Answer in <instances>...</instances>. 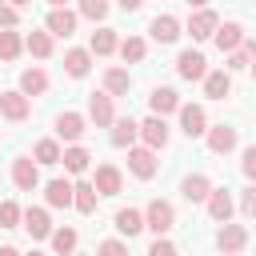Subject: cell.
Wrapping results in <instances>:
<instances>
[{
	"instance_id": "cell-1",
	"label": "cell",
	"mask_w": 256,
	"mask_h": 256,
	"mask_svg": "<svg viewBox=\"0 0 256 256\" xmlns=\"http://www.w3.org/2000/svg\"><path fill=\"white\" fill-rule=\"evenodd\" d=\"M144 228H152L156 236L172 232V228H176V208H172L168 200H148V208H144Z\"/></svg>"
},
{
	"instance_id": "cell-2",
	"label": "cell",
	"mask_w": 256,
	"mask_h": 256,
	"mask_svg": "<svg viewBox=\"0 0 256 256\" xmlns=\"http://www.w3.org/2000/svg\"><path fill=\"white\" fill-rule=\"evenodd\" d=\"M216 248L224 252V256H236V252H244L248 248V228L244 224H220V232H216Z\"/></svg>"
},
{
	"instance_id": "cell-3",
	"label": "cell",
	"mask_w": 256,
	"mask_h": 256,
	"mask_svg": "<svg viewBox=\"0 0 256 256\" xmlns=\"http://www.w3.org/2000/svg\"><path fill=\"white\" fill-rule=\"evenodd\" d=\"M176 112H180V132H184L188 140H196V136L208 132V112H204L200 104H180Z\"/></svg>"
},
{
	"instance_id": "cell-4",
	"label": "cell",
	"mask_w": 256,
	"mask_h": 256,
	"mask_svg": "<svg viewBox=\"0 0 256 256\" xmlns=\"http://www.w3.org/2000/svg\"><path fill=\"white\" fill-rule=\"evenodd\" d=\"M28 112H32V100L16 88V92H0V116L4 120H12V124H20V120H28Z\"/></svg>"
},
{
	"instance_id": "cell-5",
	"label": "cell",
	"mask_w": 256,
	"mask_h": 256,
	"mask_svg": "<svg viewBox=\"0 0 256 256\" xmlns=\"http://www.w3.org/2000/svg\"><path fill=\"white\" fill-rule=\"evenodd\" d=\"M128 172L136 180H152L156 176V152L144 144V148H128Z\"/></svg>"
},
{
	"instance_id": "cell-6",
	"label": "cell",
	"mask_w": 256,
	"mask_h": 256,
	"mask_svg": "<svg viewBox=\"0 0 256 256\" xmlns=\"http://www.w3.org/2000/svg\"><path fill=\"white\" fill-rule=\"evenodd\" d=\"M12 184H16L20 192H32V188L40 184V168H36L32 156H16V160H12Z\"/></svg>"
},
{
	"instance_id": "cell-7",
	"label": "cell",
	"mask_w": 256,
	"mask_h": 256,
	"mask_svg": "<svg viewBox=\"0 0 256 256\" xmlns=\"http://www.w3.org/2000/svg\"><path fill=\"white\" fill-rule=\"evenodd\" d=\"M20 228H28L32 240H48V236H52V216H48V208H24Z\"/></svg>"
},
{
	"instance_id": "cell-8",
	"label": "cell",
	"mask_w": 256,
	"mask_h": 256,
	"mask_svg": "<svg viewBox=\"0 0 256 256\" xmlns=\"http://www.w3.org/2000/svg\"><path fill=\"white\" fill-rule=\"evenodd\" d=\"M176 72H180V80H204L208 76V60H204V52H180L176 56Z\"/></svg>"
},
{
	"instance_id": "cell-9",
	"label": "cell",
	"mask_w": 256,
	"mask_h": 256,
	"mask_svg": "<svg viewBox=\"0 0 256 256\" xmlns=\"http://www.w3.org/2000/svg\"><path fill=\"white\" fill-rule=\"evenodd\" d=\"M88 120H92L96 128H108V124L116 120V108H112V96H108V92H92V96H88Z\"/></svg>"
},
{
	"instance_id": "cell-10",
	"label": "cell",
	"mask_w": 256,
	"mask_h": 256,
	"mask_svg": "<svg viewBox=\"0 0 256 256\" xmlns=\"http://www.w3.org/2000/svg\"><path fill=\"white\" fill-rule=\"evenodd\" d=\"M216 24H220V16H216L212 8H196L192 20H188V36H192V40H212Z\"/></svg>"
},
{
	"instance_id": "cell-11",
	"label": "cell",
	"mask_w": 256,
	"mask_h": 256,
	"mask_svg": "<svg viewBox=\"0 0 256 256\" xmlns=\"http://www.w3.org/2000/svg\"><path fill=\"white\" fill-rule=\"evenodd\" d=\"M84 128H88V120H84L80 112H60V116H56V136L68 140V144H76V140L84 136Z\"/></svg>"
},
{
	"instance_id": "cell-12",
	"label": "cell",
	"mask_w": 256,
	"mask_h": 256,
	"mask_svg": "<svg viewBox=\"0 0 256 256\" xmlns=\"http://www.w3.org/2000/svg\"><path fill=\"white\" fill-rule=\"evenodd\" d=\"M204 136H208V152H216V156H228V152L236 148V128H232V124H216V128H208Z\"/></svg>"
},
{
	"instance_id": "cell-13",
	"label": "cell",
	"mask_w": 256,
	"mask_h": 256,
	"mask_svg": "<svg viewBox=\"0 0 256 256\" xmlns=\"http://www.w3.org/2000/svg\"><path fill=\"white\" fill-rule=\"evenodd\" d=\"M204 204H208V216H212L216 224H228V220H232V208H236V204H232L228 188H212Z\"/></svg>"
},
{
	"instance_id": "cell-14",
	"label": "cell",
	"mask_w": 256,
	"mask_h": 256,
	"mask_svg": "<svg viewBox=\"0 0 256 256\" xmlns=\"http://www.w3.org/2000/svg\"><path fill=\"white\" fill-rule=\"evenodd\" d=\"M76 20H80V12H72V8H52V12H48V32L68 40V36L76 32Z\"/></svg>"
},
{
	"instance_id": "cell-15",
	"label": "cell",
	"mask_w": 256,
	"mask_h": 256,
	"mask_svg": "<svg viewBox=\"0 0 256 256\" xmlns=\"http://www.w3.org/2000/svg\"><path fill=\"white\" fill-rule=\"evenodd\" d=\"M140 140L156 152V148H164L168 144V124H164V116H148L144 124H140Z\"/></svg>"
},
{
	"instance_id": "cell-16",
	"label": "cell",
	"mask_w": 256,
	"mask_h": 256,
	"mask_svg": "<svg viewBox=\"0 0 256 256\" xmlns=\"http://www.w3.org/2000/svg\"><path fill=\"white\" fill-rule=\"evenodd\" d=\"M92 184H96V192H100V196H116V192L124 188V176H120V168H116V164H100Z\"/></svg>"
},
{
	"instance_id": "cell-17",
	"label": "cell",
	"mask_w": 256,
	"mask_h": 256,
	"mask_svg": "<svg viewBox=\"0 0 256 256\" xmlns=\"http://www.w3.org/2000/svg\"><path fill=\"white\" fill-rule=\"evenodd\" d=\"M180 192H184V200H188V204H204V200H208V192H212V180H208L204 172H192V176H184Z\"/></svg>"
},
{
	"instance_id": "cell-18",
	"label": "cell",
	"mask_w": 256,
	"mask_h": 256,
	"mask_svg": "<svg viewBox=\"0 0 256 256\" xmlns=\"http://www.w3.org/2000/svg\"><path fill=\"white\" fill-rule=\"evenodd\" d=\"M96 200H100V192H96V184H92V180L72 184V208H76V212L92 216V212H96Z\"/></svg>"
},
{
	"instance_id": "cell-19",
	"label": "cell",
	"mask_w": 256,
	"mask_h": 256,
	"mask_svg": "<svg viewBox=\"0 0 256 256\" xmlns=\"http://www.w3.org/2000/svg\"><path fill=\"white\" fill-rule=\"evenodd\" d=\"M148 32H152L156 44H176V40H180V20H176V16H156V20L148 24Z\"/></svg>"
},
{
	"instance_id": "cell-20",
	"label": "cell",
	"mask_w": 256,
	"mask_h": 256,
	"mask_svg": "<svg viewBox=\"0 0 256 256\" xmlns=\"http://www.w3.org/2000/svg\"><path fill=\"white\" fill-rule=\"evenodd\" d=\"M212 40H216V48H220V52H232V48H240V44H244V28H240L236 20H228V24H216Z\"/></svg>"
},
{
	"instance_id": "cell-21",
	"label": "cell",
	"mask_w": 256,
	"mask_h": 256,
	"mask_svg": "<svg viewBox=\"0 0 256 256\" xmlns=\"http://www.w3.org/2000/svg\"><path fill=\"white\" fill-rule=\"evenodd\" d=\"M136 136H140V124H136L132 116L112 120V136H108V140H112L116 148H132V144H136Z\"/></svg>"
},
{
	"instance_id": "cell-22",
	"label": "cell",
	"mask_w": 256,
	"mask_h": 256,
	"mask_svg": "<svg viewBox=\"0 0 256 256\" xmlns=\"http://www.w3.org/2000/svg\"><path fill=\"white\" fill-rule=\"evenodd\" d=\"M228 92H232V72H228V68L204 76V96H208V100H224Z\"/></svg>"
},
{
	"instance_id": "cell-23",
	"label": "cell",
	"mask_w": 256,
	"mask_h": 256,
	"mask_svg": "<svg viewBox=\"0 0 256 256\" xmlns=\"http://www.w3.org/2000/svg\"><path fill=\"white\" fill-rule=\"evenodd\" d=\"M112 224H116V232L120 236H136V232H144V212H136V208H120L116 216H112Z\"/></svg>"
},
{
	"instance_id": "cell-24",
	"label": "cell",
	"mask_w": 256,
	"mask_h": 256,
	"mask_svg": "<svg viewBox=\"0 0 256 256\" xmlns=\"http://www.w3.org/2000/svg\"><path fill=\"white\" fill-rule=\"evenodd\" d=\"M116 44H120L116 28H96V32H92V40H88V52H92V56H112V52H116Z\"/></svg>"
},
{
	"instance_id": "cell-25",
	"label": "cell",
	"mask_w": 256,
	"mask_h": 256,
	"mask_svg": "<svg viewBox=\"0 0 256 256\" xmlns=\"http://www.w3.org/2000/svg\"><path fill=\"white\" fill-rule=\"evenodd\" d=\"M88 68H92V52H88V48H68V52H64V72H68V76L80 80V76H88Z\"/></svg>"
},
{
	"instance_id": "cell-26",
	"label": "cell",
	"mask_w": 256,
	"mask_h": 256,
	"mask_svg": "<svg viewBox=\"0 0 256 256\" xmlns=\"http://www.w3.org/2000/svg\"><path fill=\"white\" fill-rule=\"evenodd\" d=\"M148 104H152V116H168L180 108V96H176V88H152Z\"/></svg>"
},
{
	"instance_id": "cell-27",
	"label": "cell",
	"mask_w": 256,
	"mask_h": 256,
	"mask_svg": "<svg viewBox=\"0 0 256 256\" xmlns=\"http://www.w3.org/2000/svg\"><path fill=\"white\" fill-rule=\"evenodd\" d=\"M20 92H24V96H44V92H48V72L24 68V72H20Z\"/></svg>"
},
{
	"instance_id": "cell-28",
	"label": "cell",
	"mask_w": 256,
	"mask_h": 256,
	"mask_svg": "<svg viewBox=\"0 0 256 256\" xmlns=\"http://www.w3.org/2000/svg\"><path fill=\"white\" fill-rule=\"evenodd\" d=\"M44 200H48V208H68L72 204V184L68 180H48L44 184Z\"/></svg>"
},
{
	"instance_id": "cell-29",
	"label": "cell",
	"mask_w": 256,
	"mask_h": 256,
	"mask_svg": "<svg viewBox=\"0 0 256 256\" xmlns=\"http://www.w3.org/2000/svg\"><path fill=\"white\" fill-rule=\"evenodd\" d=\"M128 88H132V76L124 72V68H108L104 72V92L116 100V96H128Z\"/></svg>"
},
{
	"instance_id": "cell-30",
	"label": "cell",
	"mask_w": 256,
	"mask_h": 256,
	"mask_svg": "<svg viewBox=\"0 0 256 256\" xmlns=\"http://www.w3.org/2000/svg\"><path fill=\"white\" fill-rule=\"evenodd\" d=\"M60 164L72 172V176H80V172H88V164H92V156H88V148H80V144H72V148H64V156H60Z\"/></svg>"
},
{
	"instance_id": "cell-31",
	"label": "cell",
	"mask_w": 256,
	"mask_h": 256,
	"mask_svg": "<svg viewBox=\"0 0 256 256\" xmlns=\"http://www.w3.org/2000/svg\"><path fill=\"white\" fill-rule=\"evenodd\" d=\"M24 48H28L36 60H48V56H52V32H28V36H24Z\"/></svg>"
},
{
	"instance_id": "cell-32",
	"label": "cell",
	"mask_w": 256,
	"mask_h": 256,
	"mask_svg": "<svg viewBox=\"0 0 256 256\" xmlns=\"http://www.w3.org/2000/svg\"><path fill=\"white\" fill-rule=\"evenodd\" d=\"M116 52H120V60H124V64H140V60H144V52H148V44H144L140 36H128V40H120V44H116Z\"/></svg>"
},
{
	"instance_id": "cell-33",
	"label": "cell",
	"mask_w": 256,
	"mask_h": 256,
	"mask_svg": "<svg viewBox=\"0 0 256 256\" xmlns=\"http://www.w3.org/2000/svg\"><path fill=\"white\" fill-rule=\"evenodd\" d=\"M52 252L56 256H72L76 252V228H52Z\"/></svg>"
},
{
	"instance_id": "cell-34",
	"label": "cell",
	"mask_w": 256,
	"mask_h": 256,
	"mask_svg": "<svg viewBox=\"0 0 256 256\" xmlns=\"http://www.w3.org/2000/svg\"><path fill=\"white\" fill-rule=\"evenodd\" d=\"M24 52V40L16 28H0V60H16Z\"/></svg>"
},
{
	"instance_id": "cell-35",
	"label": "cell",
	"mask_w": 256,
	"mask_h": 256,
	"mask_svg": "<svg viewBox=\"0 0 256 256\" xmlns=\"http://www.w3.org/2000/svg\"><path fill=\"white\" fill-rule=\"evenodd\" d=\"M252 56H256V44H252V40H244L240 48H232V52H228V72H244V68L252 64Z\"/></svg>"
},
{
	"instance_id": "cell-36",
	"label": "cell",
	"mask_w": 256,
	"mask_h": 256,
	"mask_svg": "<svg viewBox=\"0 0 256 256\" xmlns=\"http://www.w3.org/2000/svg\"><path fill=\"white\" fill-rule=\"evenodd\" d=\"M32 156H36V164H60V156H64V152H60V144H56V140H40V144L32 148Z\"/></svg>"
},
{
	"instance_id": "cell-37",
	"label": "cell",
	"mask_w": 256,
	"mask_h": 256,
	"mask_svg": "<svg viewBox=\"0 0 256 256\" xmlns=\"http://www.w3.org/2000/svg\"><path fill=\"white\" fill-rule=\"evenodd\" d=\"M108 8H112L108 0H80V4H76V12H80L84 20H104V16H108Z\"/></svg>"
},
{
	"instance_id": "cell-38",
	"label": "cell",
	"mask_w": 256,
	"mask_h": 256,
	"mask_svg": "<svg viewBox=\"0 0 256 256\" xmlns=\"http://www.w3.org/2000/svg\"><path fill=\"white\" fill-rule=\"evenodd\" d=\"M20 216H24V208L16 200H4L0 204V228H20Z\"/></svg>"
},
{
	"instance_id": "cell-39",
	"label": "cell",
	"mask_w": 256,
	"mask_h": 256,
	"mask_svg": "<svg viewBox=\"0 0 256 256\" xmlns=\"http://www.w3.org/2000/svg\"><path fill=\"white\" fill-rule=\"evenodd\" d=\"M240 212H244L248 220H256V184H248V188L240 192Z\"/></svg>"
},
{
	"instance_id": "cell-40",
	"label": "cell",
	"mask_w": 256,
	"mask_h": 256,
	"mask_svg": "<svg viewBox=\"0 0 256 256\" xmlns=\"http://www.w3.org/2000/svg\"><path fill=\"white\" fill-rule=\"evenodd\" d=\"M96 256H128V244L124 240H100Z\"/></svg>"
},
{
	"instance_id": "cell-41",
	"label": "cell",
	"mask_w": 256,
	"mask_h": 256,
	"mask_svg": "<svg viewBox=\"0 0 256 256\" xmlns=\"http://www.w3.org/2000/svg\"><path fill=\"white\" fill-rule=\"evenodd\" d=\"M240 172L256 184V144H252V148H244V156H240Z\"/></svg>"
},
{
	"instance_id": "cell-42",
	"label": "cell",
	"mask_w": 256,
	"mask_h": 256,
	"mask_svg": "<svg viewBox=\"0 0 256 256\" xmlns=\"http://www.w3.org/2000/svg\"><path fill=\"white\" fill-rule=\"evenodd\" d=\"M16 20H20V8H12L8 0H0V28H16Z\"/></svg>"
},
{
	"instance_id": "cell-43",
	"label": "cell",
	"mask_w": 256,
	"mask_h": 256,
	"mask_svg": "<svg viewBox=\"0 0 256 256\" xmlns=\"http://www.w3.org/2000/svg\"><path fill=\"white\" fill-rule=\"evenodd\" d=\"M148 256H180V252H176V244H172V240L156 236V240H152V248H148Z\"/></svg>"
},
{
	"instance_id": "cell-44",
	"label": "cell",
	"mask_w": 256,
	"mask_h": 256,
	"mask_svg": "<svg viewBox=\"0 0 256 256\" xmlns=\"http://www.w3.org/2000/svg\"><path fill=\"white\" fill-rule=\"evenodd\" d=\"M116 4H120V8H124V12H136V8H140V4H144V0H116Z\"/></svg>"
},
{
	"instance_id": "cell-45",
	"label": "cell",
	"mask_w": 256,
	"mask_h": 256,
	"mask_svg": "<svg viewBox=\"0 0 256 256\" xmlns=\"http://www.w3.org/2000/svg\"><path fill=\"white\" fill-rule=\"evenodd\" d=\"M0 256H20V252H16L12 244H8V248H0Z\"/></svg>"
},
{
	"instance_id": "cell-46",
	"label": "cell",
	"mask_w": 256,
	"mask_h": 256,
	"mask_svg": "<svg viewBox=\"0 0 256 256\" xmlns=\"http://www.w3.org/2000/svg\"><path fill=\"white\" fill-rule=\"evenodd\" d=\"M8 4H12V8H24V4H32V0H8Z\"/></svg>"
},
{
	"instance_id": "cell-47",
	"label": "cell",
	"mask_w": 256,
	"mask_h": 256,
	"mask_svg": "<svg viewBox=\"0 0 256 256\" xmlns=\"http://www.w3.org/2000/svg\"><path fill=\"white\" fill-rule=\"evenodd\" d=\"M188 4H192V8H204V4H208V0H188Z\"/></svg>"
},
{
	"instance_id": "cell-48",
	"label": "cell",
	"mask_w": 256,
	"mask_h": 256,
	"mask_svg": "<svg viewBox=\"0 0 256 256\" xmlns=\"http://www.w3.org/2000/svg\"><path fill=\"white\" fill-rule=\"evenodd\" d=\"M48 4H52V8H64V4H68V0H48Z\"/></svg>"
},
{
	"instance_id": "cell-49",
	"label": "cell",
	"mask_w": 256,
	"mask_h": 256,
	"mask_svg": "<svg viewBox=\"0 0 256 256\" xmlns=\"http://www.w3.org/2000/svg\"><path fill=\"white\" fill-rule=\"evenodd\" d=\"M248 68H252V80H256V56H252V64H248Z\"/></svg>"
},
{
	"instance_id": "cell-50",
	"label": "cell",
	"mask_w": 256,
	"mask_h": 256,
	"mask_svg": "<svg viewBox=\"0 0 256 256\" xmlns=\"http://www.w3.org/2000/svg\"><path fill=\"white\" fill-rule=\"evenodd\" d=\"M28 256H44V252H28Z\"/></svg>"
},
{
	"instance_id": "cell-51",
	"label": "cell",
	"mask_w": 256,
	"mask_h": 256,
	"mask_svg": "<svg viewBox=\"0 0 256 256\" xmlns=\"http://www.w3.org/2000/svg\"><path fill=\"white\" fill-rule=\"evenodd\" d=\"M72 256H76V252H72Z\"/></svg>"
}]
</instances>
